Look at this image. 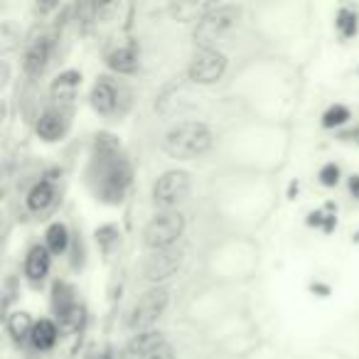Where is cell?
I'll use <instances>...</instances> for the list:
<instances>
[{"label":"cell","mask_w":359,"mask_h":359,"mask_svg":"<svg viewBox=\"0 0 359 359\" xmlns=\"http://www.w3.org/2000/svg\"><path fill=\"white\" fill-rule=\"evenodd\" d=\"M116 104H118V96H116L114 86L109 81H96L94 89H91V106L99 114H114Z\"/></svg>","instance_id":"9c48e42d"},{"label":"cell","mask_w":359,"mask_h":359,"mask_svg":"<svg viewBox=\"0 0 359 359\" xmlns=\"http://www.w3.org/2000/svg\"><path fill=\"white\" fill-rule=\"evenodd\" d=\"M37 135H40L42 140H60L62 135H65V118H62V114H57V111H47V114L40 116V121H37Z\"/></svg>","instance_id":"8fae6325"},{"label":"cell","mask_w":359,"mask_h":359,"mask_svg":"<svg viewBox=\"0 0 359 359\" xmlns=\"http://www.w3.org/2000/svg\"><path fill=\"white\" fill-rule=\"evenodd\" d=\"M182 231H185V217L180 212H160L148 222L143 239L150 251H165L172 249V244L182 236Z\"/></svg>","instance_id":"7a4b0ae2"},{"label":"cell","mask_w":359,"mask_h":359,"mask_svg":"<svg viewBox=\"0 0 359 359\" xmlns=\"http://www.w3.org/2000/svg\"><path fill=\"white\" fill-rule=\"evenodd\" d=\"M320 182H323L325 187H334L339 182V168L337 165H325L323 170H320Z\"/></svg>","instance_id":"44dd1931"},{"label":"cell","mask_w":359,"mask_h":359,"mask_svg":"<svg viewBox=\"0 0 359 359\" xmlns=\"http://www.w3.org/2000/svg\"><path fill=\"white\" fill-rule=\"evenodd\" d=\"M349 190L354 192V197L359 200V175H354L352 180H349Z\"/></svg>","instance_id":"7402d4cb"},{"label":"cell","mask_w":359,"mask_h":359,"mask_svg":"<svg viewBox=\"0 0 359 359\" xmlns=\"http://www.w3.org/2000/svg\"><path fill=\"white\" fill-rule=\"evenodd\" d=\"M47 249L52 251V254H62V251L67 249V244H69V231H67V226L62 224V222H55V224L47 229Z\"/></svg>","instance_id":"9a60e30c"},{"label":"cell","mask_w":359,"mask_h":359,"mask_svg":"<svg viewBox=\"0 0 359 359\" xmlns=\"http://www.w3.org/2000/svg\"><path fill=\"white\" fill-rule=\"evenodd\" d=\"M79 84H81V74L67 72V74H62L60 79L52 84V91H55V96H60V99H72L74 91L79 89Z\"/></svg>","instance_id":"2e32d148"},{"label":"cell","mask_w":359,"mask_h":359,"mask_svg":"<svg viewBox=\"0 0 359 359\" xmlns=\"http://www.w3.org/2000/svg\"><path fill=\"white\" fill-rule=\"evenodd\" d=\"M52 202H55V190H52L50 182H37L30 190V195H27V207L35 215H40L47 207H52Z\"/></svg>","instance_id":"7c38bea8"},{"label":"cell","mask_w":359,"mask_h":359,"mask_svg":"<svg viewBox=\"0 0 359 359\" xmlns=\"http://www.w3.org/2000/svg\"><path fill=\"white\" fill-rule=\"evenodd\" d=\"M226 69V57L219 50H200L190 65V79L195 84H215Z\"/></svg>","instance_id":"8992f818"},{"label":"cell","mask_w":359,"mask_h":359,"mask_svg":"<svg viewBox=\"0 0 359 359\" xmlns=\"http://www.w3.org/2000/svg\"><path fill=\"white\" fill-rule=\"evenodd\" d=\"M337 27H339V32H342L344 37H352L354 32H357V15H354V13H349V11H339Z\"/></svg>","instance_id":"d6986e66"},{"label":"cell","mask_w":359,"mask_h":359,"mask_svg":"<svg viewBox=\"0 0 359 359\" xmlns=\"http://www.w3.org/2000/svg\"><path fill=\"white\" fill-rule=\"evenodd\" d=\"M180 269V254L172 249H165V251H153V256L148 259L145 264V276L148 280L158 283V280H165Z\"/></svg>","instance_id":"52a82bcc"},{"label":"cell","mask_w":359,"mask_h":359,"mask_svg":"<svg viewBox=\"0 0 359 359\" xmlns=\"http://www.w3.org/2000/svg\"><path fill=\"white\" fill-rule=\"evenodd\" d=\"M50 254L52 251L47 246H32L30 254H27L25 261V271L32 280H42L50 271Z\"/></svg>","instance_id":"30bf717a"},{"label":"cell","mask_w":359,"mask_h":359,"mask_svg":"<svg viewBox=\"0 0 359 359\" xmlns=\"http://www.w3.org/2000/svg\"><path fill=\"white\" fill-rule=\"evenodd\" d=\"M236 20H239V11L236 8L231 6L215 8V11H210L200 20V25L195 30V40L202 45V50H212V45L217 40H222L236 25Z\"/></svg>","instance_id":"3957f363"},{"label":"cell","mask_w":359,"mask_h":359,"mask_svg":"<svg viewBox=\"0 0 359 359\" xmlns=\"http://www.w3.org/2000/svg\"><path fill=\"white\" fill-rule=\"evenodd\" d=\"M8 330H11V334L15 339H22V337H27V334H32L35 325H32L27 313H13L11 320H8Z\"/></svg>","instance_id":"e0dca14e"},{"label":"cell","mask_w":359,"mask_h":359,"mask_svg":"<svg viewBox=\"0 0 359 359\" xmlns=\"http://www.w3.org/2000/svg\"><path fill=\"white\" fill-rule=\"evenodd\" d=\"M57 325L52 323V320H40V323H35V330H32V344H35L37 349H50L52 344L57 342Z\"/></svg>","instance_id":"4fadbf2b"},{"label":"cell","mask_w":359,"mask_h":359,"mask_svg":"<svg viewBox=\"0 0 359 359\" xmlns=\"http://www.w3.org/2000/svg\"><path fill=\"white\" fill-rule=\"evenodd\" d=\"M140 359H175V349L163 339V342H158L153 349H150V352H145Z\"/></svg>","instance_id":"ffe728a7"},{"label":"cell","mask_w":359,"mask_h":359,"mask_svg":"<svg viewBox=\"0 0 359 359\" xmlns=\"http://www.w3.org/2000/svg\"><path fill=\"white\" fill-rule=\"evenodd\" d=\"M212 145V133L200 121H182L172 126L163 138V150L175 160H192L207 153Z\"/></svg>","instance_id":"6da1fadb"},{"label":"cell","mask_w":359,"mask_h":359,"mask_svg":"<svg viewBox=\"0 0 359 359\" xmlns=\"http://www.w3.org/2000/svg\"><path fill=\"white\" fill-rule=\"evenodd\" d=\"M168 308V290L165 288H153L148 293L140 295V300L133 305L130 313V327L133 330H145L160 318Z\"/></svg>","instance_id":"5b68a950"},{"label":"cell","mask_w":359,"mask_h":359,"mask_svg":"<svg viewBox=\"0 0 359 359\" xmlns=\"http://www.w3.org/2000/svg\"><path fill=\"white\" fill-rule=\"evenodd\" d=\"M47 57H50V47H47V42L45 40L35 42L25 57V69L30 72V74H40L47 65Z\"/></svg>","instance_id":"5bb4252c"},{"label":"cell","mask_w":359,"mask_h":359,"mask_svg":"<svg viewBox=\"0 0 359 359\" xmlns=\"http://www.w3.org/2000/svg\"><path fill=\"white\" fill-rule=\"evenodd\" d=\"M109 67L114 72H118V74H130V72H135V67H138V50H135V45L116 47L109 55Z\"/></svg>","instance_id":"ba28073f"},{"label":"cell","mask_w":359,"mask_h":359,"mask_svg":"<svg viewBox=\"0 0 359 359\" xmlns=\"http://www.w3.org/2000/svg\"><path fill=\"white\" fill-rule=\"evenodd\" d=\"M190 195V175L185 170H170L153 185V202L165 212H172L182 200Z\"/></svg>","instance_id":"277c9868"},{"label":"cell","mask_w":359,"mask_h":359,"mask_svg":"<svg viewBox=\"0 0 359 359\" xmlns=\"http://www.w3.org/2000/svg\"><path fill=\"white\" fill-rule=\"evenodd\" d=\"M347 118H349L347 106L334 104V106H330V109L325 111V116H323V126H325V128H334V126L347 123Z\"/></svg>","instance_id":"ac0fdd59"}]
</instances>
